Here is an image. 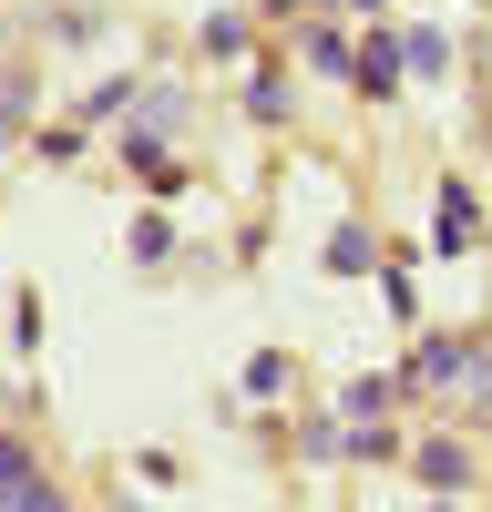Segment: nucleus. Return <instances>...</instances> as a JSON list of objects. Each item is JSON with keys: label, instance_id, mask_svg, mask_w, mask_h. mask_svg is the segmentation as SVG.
<instances>
[{"label": "nucleus", "instance_id": "obj_1", "mask_svg": "<svg viewBox=\"0 0 492 512\" xmlns=\"http://www.w3.org/2000/svg\"><path fill=\"white\" fill-rule=\"evenodd\" d=\"M421 472H431V482H462L472 461H462V441H431V451H421Z\"/></svg>", "mask_w": 492, "mask_h": 512}]
</instances>
